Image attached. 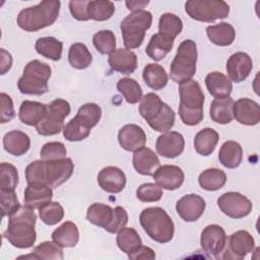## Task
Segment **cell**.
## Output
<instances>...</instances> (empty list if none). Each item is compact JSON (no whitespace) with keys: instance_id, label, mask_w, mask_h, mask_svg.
<instances>
[{"instance_id":"6da1fadb","label":"cell","mask_w":260,"mask_h":260,"mask_svg":"<svg viewBox=\"0 0 260 260\" xmlns=\"http://www.w3.org/2000/svg\"><path fill=\"white\" fill-rule=\"evenodd\" d=\"M74 164L71 158L58 160H34L25 168V180L29 183H41L57 188L73 174Z\"/></svg>"},{"instance_id":"7a4b0ae2","label":"cell","mask_w":260,"mask_h":260,"mask_svg":"<svg viewBox=\"0 0 260 260\" xmlns=\"http://www.w3.org/2000/svg\"><path fill=\"white\" fill-rule=\"evenodd\" d=\"M36 221L37 214L34 209L26 205L20 206L16 212L9 216L7 229L3 233L4 239L19 249L32 247L37 240Z\"/></svg>"},{"instance_id":"3957f363","label":"cell","mask_w":260,"mask_h":260,"mask_svg":"<svg viewBox=\"0 0 260 260\" xmlns=\"http://www.w3.org/2000/svg\"><path fill=\"white\" fill-rule=\"evenodd\" d=\"M179 115L182 122L188 126L198 125L203 120L204 93L199 83L189 79L180 83Z\"/></svg>"},{"instance_id":"277c9868","label":"cell","mask_w":260,"mask_h":260,"mask_svg":"<svg viewBox=\"0 0 260 260\" xmlns=\"http://www.w3.org/2000/svg\"><path fill=\"white\" fill-rule=\"evenodd\" d=\"M139 113L147 124L157 132H168L175 124L176 114L174 110L154 92H149L142 96Z\"/></svg>"},{"instance_id":"5b68a950","label":"cell","mask_w":260,"mask_h":260,"mask_svg":"<svg viewBox=\"0 0 260 260\" xmlns=\"http://www.w3.org/2000/svg\"><path fill=\"white\" fill-rule=\"evenodd\" d=\"M61 3L58 0H44L22 9L17 15L18 26L25 31H37L52 25L58 18Z\"/></svg>"},{"instance_id":"8992f818","label":"cell","mask_w":260,"mask_h":260,"mask_svg":"<svg viewBox=\"0 0 260 260\" xmlns=\"http://www.w3.org/2000/svg\"><path fill=\"white\" fill-rule=\"evenodd\" d=\"M139 221L146 235L157 243H169L174 237V221L161 207L144 208L139 215Z\"/></svg>"},{"instance_id":"52a82bcc","label":"cell","mask_w":260,"mask_h":260,"mask_svg":"<svg viewBox=\"0 0 260 260\" xmlns=\"http://www.w3.org/2000/svg\"><path fill=\"white\" fill-rule=\"evenodd\" d=\"M52 69L49 64L40 60L29 61L24 69L22 76L18 79L17 87L23 94L42 95L48 89V81L51 77Z\"/></svg>"},{"instance_id":"ba28073f","label":"cell","mask_w":260,"mask_h":260,"mask_svg":"<svg viewBox=\"0 0 260 260\" xmlns=\"http://www.w3.org/2000/svg\"><path fill=\"white\" fill-rule=\"evenodd\" d=\"M197 45L192 40L183 41L177 50V54L170 66L171 79L182 83L192 79L196 73Z\"/></svg>"},{"instance_id":"9c48e42d","label":"cell","mask_w":260,"mask_h":260,"mask_svg":"<svg viewBox=\"0 0 260 260\" xmlns=\"http://www.w3.org/2000/svg\"><path fill=\"white\" fill-rule=\"evenodd\" d=\"M152 14L146 10L133 11L120 24L123 43L126 49L139 48L144 40L145 31L151 26Z\"/></svg>"},{"instance_id":"30bf717a","label":"cell","mask_w":260,"mask_h":260,"mask_svg":"<svg viewBox=\"0 0 260 260\" xmlns=\"http://www.w3.org/2000/svg\"><path fill=\"white\" fill-rule=\"evenodd\" d=\"M185 10L192 19L213 22L228 17L230 6L223 0H189L185 3Z\"/></svg>"},{"instance_id":"8fae6325","label":"cell","mask_w":260,"mask_h":260,"mask_svg":"<svg viewBox=\"0 0 260 260\" xmlns=\"http://www.w3.org/2000/svg\"><path fill=\"white\" fill-rule=\"evenodd\" d=\"M48 106L46 117L37 125V132L42 136H51L64 129V119L70 114V104L62 99L52 101Z\"/></svg>"},{"instance_id":"7c38bea8","label":"cell","mask_w":260,"mask_h":260,"mask_svg":"<svg viewBox=\"0 0 260 260\" xmlns=\"http://www.w3.org/2000/svg\"><path fill=\"white\" fill-rule=\"evenodd\" d=\"M217 205L222 213L235 219L243 218L252 211V202L239 192H226L217 199Z\"/></svg>"},{"instance_id":"4fadbf2b","label":"cell","mask_w":260,"mask_h":260,"mask_svg":"<svg viewBox=\"0 0 260 260\" xmlns=\"http://www.w3.org/2000/svg\"><path fill=\"white\" fill-rule=\"evenodd\" d=\"M255 248V241L251 234L247 231L240 230L230 236L228 247L216 256L222 259H243L249 253L253 252Z\"/></svg>"},{"instance_id":"5bb4252c","label":"cell","mask_w":260,"mask_h":260,"mask_svg":"<svg viewBox=\"0 0 260 260\" xmlns=\"http://www.w3.org/2000/svg\"><path fill=\"white\" fill-rule=\"evenodd\" d=\"M228 237L224 230L218 224H209L203 229L200 237L202 250L210 256H218L226 245Z\"/></svg>"},{"instance_id":"9a60e30c","label":"cell","mask_w":260,"mask_h":260,"mask_svg":"<svg viewBox=\"0 0 260 260\" xmlns=\"http://www.w3.org/2000/svg\"><path fill=\"white\" fill-rule=\"evenodd\" d=\"M205 200L197 194H188L177 201L176 210L179 216L187 221H196L205 210Z\"/></svg>"},{"instance_id":"2e32d148","label":"cell","mask_w":260,"mask_h":260,"mask_svg":"<svg viewBox=\"0 0 260 260\" xmlns=\"http://www.w3.org/2000/svg\"><path fill=\"white\" fill-rule=\"evenodd\" d=\"M185 148V139L177 131H168L159 135L155 142L156 152L167 158H175L182 154Z\"/></svg>"},{"instance_id":"e0dca14e","label":"cell","mask_w":260,"mask_h":260,"mask_svg":"<svg viewBox=\"0 0 260 260\" xmlns=\"http://www.w3.org/2000/svg\"><path fill=\"white\" fill-rule=\"evenodd\" d=\"M225 68L230 80L239 83L250 75L253 69V62L247 53L237 52L228 59Z\"/></svg>"},{"instance_id":"ac0fdd59","label":"cell","mask_w":260,"mask_h":260,"mask_svg":"<svg viewBox=\"0 0 260 260\" xmlns=\"http://www.w3.org/2000/svg\"><path fill=\"white\" fill-rule=\"evenodd\" d=\"M118 142L127 151H136L144 147L146 135L144 130L136 124H127L118 132Z\"/></svg>"},{"instance_id":"d6986e66","label":"cell","mask_w":260,"mask_h":260,"mask_svg":"<svg viewBox=\"0 0 260 260\" xmlns=\"http://www.w3.org/2000/svg\"><path fill=\"white\" fill-rule=\"evenodd\" d=\"M155 183L162 189L176 190L184 183V172L174 165L159 166L152 175Z\"/></svg>"},{"instance_id":"ffe728a7","label":"cell","mask_w":260,"mask_h":260,"mask_svg":"<svg viewBox=\"0 0 260 260\" xmlns=\"http://www.w3.org/2000/svg\"><path fill=\"white\" fill-rule=\"evenodd\" d=\"M100 187L108 193H120L126 186V176L124 172L117 167H106L98 175Z\"/></svg>"},{"instance_id":"44dd1931","label":"cell","mask_w":260,"mask_h":260,"mask_svg":"<svg viewBox=\"0 0 260 260\" xmlns=\"http://www.w3.org/2000/svg\"><path fill=\"white\" fill-rule=\"evenodd\" d=\"M234 118L242 125H257L260 121V108L258 103L247 98L239 99L234 104Z\"/></svg>"},{"instance_id":"7402d4cb","label":"cell","mask_w":260,"mask_h":260,"mask_svg":"<svg viewBox=\"0 0 260 260\" xmlns=\"http://www.w3.org/2000/svg\"><path fill=\"white\" fill-rule=\"evenodd\" d=\"M108 62L112 70L122 74H131L137 68V56L129 49H116L109 55Z\"/></svg>"},{"instance_id":"603a6c76","label":"cell","mask_w":260,"mask_h":260,"mask_svg":"<svg viewBox=\"0 0 260 260\" xmlns=\"http://www.w3.org/2000/svg\"><path fill=\"white\" fill-rule=\"evenodd\" d=\"M52 198V188L45 184L29 183L24 190V205L30 207L31 209H40L47 203L51 202Z\"/></svg>"},{"instance_id":"cb8c5ba5","label":"cell","mask_w":260,"mask_h":260,"mask_svg":"<svg viewBox=\"0 0 260 260\" xmlns=\"http://www.w3.org/2000/svg\"><path fill=\"white\" fill-rule=\"evenodd\" d=\"M132 160L135 171L143 176H152L160 166L157 155L147 147H142L134 151Z\"/></svg>"},{"instance_id":"d4e9b609","label":"cell","mask_w":260,"mask_h":260,"mask_svg":"<svg viewBox=\"0 0 260 260\" xmlns=\"http://www.w3.org/2000/svg\"><path fill=\"white\" fill-rule=\"evenodd\" d=\"M48 106L39 102L23 101L19 107L18 118L27 126H37L47 115Z\"/></svg>"},{"instance_id":"484cf974","label":"cell","mask_w":260,"mask_h":260,"mask_svg":"<svg viewBox=\"0 0 260 260\" xmlns=\"http://www.w3.org/2000/svg\"><path fill=\"white\" fill-rule=\"evenodd\" d=\"M3 147L9 154L15 156L23 155L30 147L29 136L19 130L9 131L3 137Z\"/></svg>"},{"instance_id":"4316f807","label":"cell","mask_w":260,"mask_h":260,"mask_svg":"<svg viewBox=\"0 0 260 260\" xmlns=\"http://www.w3.org/2000/svg\"><path fill=\"white\" fill-rule=\"evenodd\" d=\"M205 85L208 92L215 99L230 96L233 89L230 78L218 71H212L206 75Z\"/></svg>"},{"instance_id":"83f0119b","label":"cell","mask_w":260,"mask_h":260,"mask_svg":"<svg viewBox=\"0 0 260 260\" xmlns=\"http://www.w3.org/2000/svg\"><path fill=\"white\" fill-rule=\"evenodd\" d=\"M234 104L235 101L231 96L214 99L209 109L211 120L221 125L231 123L234 119Z\"/></svg>"},{"instance_id":"f1b7e54d","label":"cell","mask_w":260,"mask_h":260,"mask_svg":"<svg viewBox=\"0 0 260 260\" xmlns=\"http://www.w3.org/2000/svg\"><path fill=\"white\" fill-rule=\"evenodd\" d=\"M52 240L62 248L75 247L79 241V231L72 221H65L52 233Z\"/></svg>"},{"instance_id":"f546056e","label":"cell","mask_w":260,"mask_h":260,"mask_svg":"<svg viewBox=\"0 0 260 260\" xmlns=\"http://www.w3.org/2000/svg\"><path fill=\"white\" fill-rule=\"evenodd\" d=\"M206 34L211 43L220 47L232 45L236 38L234 26L228 22H219L217 24L207 26Z\"/></svg>"},{"instance_id":"4dcf8cb0","label":"cell","mask_w":260,"mask_h":260,"mask_svg":"<svg viewBox=\"0 0 260 260\" xmlns=\"http://www.w3.org/2000/svg\"><path fill=\"white\" fill-rule=\"evenodd\" d=\"M218 159L228 169L238 168L243 159V148L241 144L234 140L225 141L219 149Z\"/></svg>"},{"instance_id":"1f68e13d","label":"cell","mask_w":260,"mask_h":260,"mask_svg":"<svg viewBox=\"0 0 260 260\" xmlns=\"http://www.w3.org/2000/svg\"><path fill=\"white\" fill-rule=\"evenodd\" d=\"M219 135L212 128H204L200 130L194 138V148L200 155H210L218 142Z\"/></svg>"},{"instance_id":"d6a6232c","label":"cell","mask_w":260,"mask_h":260,"mask_svg":"<svg viewBox=\"0 0 260 260\" xmlns=\"http://www.w3.org/2000/svg\"><path fill=\"white\" fill-rule=\"evenodd\" d=\"M174 40L169 39L159 32L154 34L145 49V53L154 61H160L173 49Z\"/></svg>"},{"instance_id":"836d02e7","label":"cell","mask_w":260,"mask_h":260,"mask_svg":"<svg viewBox=\"0 0 260 260\" xmlns=\"http://www.w3.org/2000/svg\"><path fill=\"white\" fill-rule=\"evenodd\" d=\"M142 78L145 84L154 90L162 89L168 83V74L165 68L155 63H149L144 67Z\"/></svg>"},{"instance_id":"e575fe53","label":"cell","mask_w":260,"mask_h":260,"mask_svg":"<svg viewBox=\"0 0 260 260\" xmlns=\"http://www.w3.org/2000/svg\"><path fill=\"white\" fill-rule=\"evenodd\" d=\"M114 210L110 205L104 203H93L91 204L86 211V219L104 230L110 225L113 218Z\"/></svg>"},{"instance_id":"d590c367","label":"cell","mask_w":260,"mask_h":260,"mask_svg":"<svg viewBox=\"0 0 260 260\" xmlns=\"http://www.w3.org/2000/svg\"><path fill=\"white\" fill-rule=\"evenodd\" d=\"M35 49L38 54L43 57L53 61H58L62 56L63 44L54 37H44L37 40Z\"/></svg>"},{"instance_id":"8d00e7d4","label":"cell","mask_w":260,"mask_h":260,"mask_svg":"<svg viewBox=\"0 0 260 260\" xmlns=\"http://www.w3.org/2000/svg\"><path fill=\"white\" fill-rule=\"evenodd\" d=\"M226 182V175L222 170L210 168L203 171L198 178L200 187L206 191H216L221 189Z\"/></svg>"},{"instance_id":"74e56055","label":"cell","mask_w":260,"mask_h":260,"mask_svg":"<svg viewBox=\"0 0 260 260\" xmlns=\"http://www.w3.org/2000/svg\"><path fill=\"white\" fill-rule=\"evenodd\" d=\"M68 61L73 68L82 70L91 64L92 56L84 44L74 43L69 48Z\"/></svg>"},{"instance_id":"f35d334b","label":"cell","mask_w":260,"mask_h":260,"mask_svg":"<svg viewBox=\"0 0 260 260\" xmlns=\"http://www.w3.org/2000/svg\"><path fill=\"white\" fill-rule=\"evenodd\" d=\"M116 243L118 248L127 255L134 252L142 245V241L138 233L132 228H123L117 234Z\"/></svg>"},{"instance_id":"ab89813d","label":"cell","mask_w":260,"mask_h":260,"mask_svg":"<svg viewBox=\"0 0 260 260\" xmlns=\"http://www.w3.org/2000/svg\"><path fill=\"white\" fill-rule=\"evenodd\" d=\"M19 258H32V259H45V260H62L64 258L62 247L55 242H43L34 248L30 255L21 256Z\"/></svg>"},{"instance_id":"60d3db41","label":"cell","mask_w":260,"mask_h":260,"mask_svg":"<svg viewBox=\"0 0 260 260\" xmlns=\"http://www.w3.org/2000/svg\"><path fill=\"white\" fill-rule=\"evenodd\" d=\"M102 109L98 104L87 103L78 109V112L74 119L82 126L91 129L101 120Z\"/></svg>"},{"instance_id":"b9f144b4","label":"cell","mask_w":260,"mask_h":260,"mask_svg":"<svg viewBox=\"0 0 260 260\" xmlns=\"http://www.w3.org/2000/svg\"><path fill=\"white\" fill-rule=\"evenodd\" d=\"M183 29L182 19L174 13H164L158 20V32L169 39L175 41Z\"/></svg>"},{"instance_id":"7bdbcfd3","label":"cell","mask_w":260,"mask_h":260,"mask_svg":"<svg viewBox=\"0 0 260 260\" xmlns=\"http://www.w3.org/2000/svg\"><path fill=\"white\" fill-rule=\"evenodd\" d=\"M115 12V5L108 0L88 1L87 15L89 19L96 21H105L110 19Z\"/></svg>"},{"instance_id":"ee69618b","label":"cell","mask_w":260,"mask_h":260,"mask_svg":"<svg viewBox=\"0 0 260 260\" xmlns=\"http://www.w3.org/2000/svg\"><path fill=\"white\" fill-rule=\"evenodd\" d=\"M117 89L129 104H137L143 96L140 84L130 77L121 78L117 83Z\"/></svg>"},{"instance_id":"f6af8a7d","label":"cell","mask_w":260,"mask_h":260,"mask_svg":"<svg viewBox=\"0 0 260 260\" xmlns=\"http://www.w3.org/2000/svg\"><path fill=\"white\" fill-rule=\"evenodd\" d=\"M41 220L47 225H54L64 217V209L59 202H49L39 209Z\"/></svg>"},{"instance_id":"bcb514c9","label":"cell","mask_w":260,"mask_h":260,"mask_svg":"<svg viewBox=\"0 0 260 260\" xmlns=\"http://www.w3.org/2000/svg\"><path fill=\"white\" fill-rule=\"evenodd\" d=\"M94 48L103 55L111 54L116 49V37L112 30L104 29L95 32L92 37Z\"/></svg>"},{"instance_id":"7dc6e473","label":"cell","mask_w":260,"mask_h":260,"mask_svg":"<svg viewBox=\"0 0 260 260\" xmlns=\"http://www.w3.org/2000/svg\"><path fill=\"white\" fill-rule=\"evenodd\" d=\"M18 185L17 169L9 162L0 165V187L1 190L14 191Z\"/></svg>"},{"instance_id":"c3c4849f","label":"cell","mask_w":260,"mask_h":260,"mask_svg":"<svg viewBox=\"0 0 260 260\" xmlns=\"http://www.w3.org/2000/svg\"><path fill=\"white\" fill-rule=\"evenodd\" d=\"M90 134V129L80 125L74 118L71 119L63 129V136L66 140L71 142H77L84 140Z\"/></svg>"},{"instance_id":"681fc988","label":"cell","mask_w":260,"mask_h":260,"mask_svg":"<svg viewBox=\"0 0 260 260\" xmlns=\"http://www.w3.org/2000/svg\"><path fill=\"white\" fill-rule=\"evenodd\" d=\"M136 197L141 202H156L162 197V189L156 183H144L137 188Z\"/></svg>"},{"instance_id":"f907efd6","label":"cell","mask_w":260,"mask_h":260,"mask_svg":"<svg viewBox=\"0 0 260 260\" xmlns=\"http://www.w3.org/2000/svg\"><path fill=\"white\" fill-rule=\"evenodd\" d=\"M66 147L60 141L48 142L43 145L40 156L42 160H58L66 157Z\"/></svg>"},{"instance_id":"816d5d0a","label":"cell","mask_w":260,"mask_h":260,"mask_svg":"<svg viewBox=\"0 0 260 260\" xmlns=\"http://www.w3.org/2000/svg\"><path fill=\"white\" fill-rule=\"evenodd\" d=\"M0 203L2 217L12 215L20 207L18 198L14 191L0 190Z\"/></svg>"},{"instance_id":"f5cc1de1","label":"cell","mask_w":260,"mask_h":260,"mask_svg":"<svg viewBox=\"0 0 260 260\" xmlns=\"http://www.w3.org/2000/svg\"><path fill=\"white\" fill-rule=\"evenodd\" d=\"M113 210H114V213H113L112 221L106 231L111 234H116L120 230L125 228V225L127 224L128 213L125 210V208H123L122 206H116L115 208H113Z\"/></svg>"},{"instance_id":"db71d44e","label":"cell","mask_w":260,"mask_h":260,"mask_svg":"<svg viewBox=\"0 0 260 260\" xmlns=\"http://www.w3.org/2000/svg\"><path fill=\"white\" fill-rule=\"evenodd\" d=\"M0 100H1V118L0 121L2 124L10 122L14 117H15V111L13 107V102L10 98L5 92H1L0 94Z\"/></svg>"},{"instance_id":"11a10c76","label":"cell","mask_w":260,"mask_h":260,"mask_svg":"<svg viewBox=\"0 0 260 260\" xmlns=\"http://www.w3.org/2000/svg\"><path fill=\"white\" fill-rule=\"evenodd\" d=\"M87 4L88 0H80V1H70L69 2V10L71 15L79 21L88 20L87 15Z\"/></svg>"},{"instance_id":"9f6ffc18","label":"cell","mask_w":260,"mask_h":260,"mask_svg":"<svg viewBox=\"0 0 260 260\" xmlns=\"http://www.w3.org/2000/svg\"><path fill=\"white\" fill-rule=\"evenodd\" d=\"M128 258L132 260H138V259H154L155 253L154 251L146 246H140L137 248L134 252L128 254Z\"/></svg>"},{"instance_id":"6f0895ef","label":"cell","mask_w":260,"mask_h":260,"mask_svg":"<svg viewBox=\"0 0 260 260\" xmlns=\"http://www.w3.org/2000/svg\"><path fill=\"white\" fill-rule=\"evenodd\" d=\"M0 51H1V74L4 75L11 68L12 57L10 53L5 51L4 49H1Z\"/></svg>"},{"instance_id":"680465c9","label":"cell","mask_w":260,"mask_h":260,"mask_svg":"<svg viewBox=\"0 0 260 260\" xmlns=\"http://www.w3.org/2000/svg\"><path fill=\"white\" fill-rule=\"evenodd\" d=\"M149 3V1H137V0H130V1H126L125 4L127 6V8L129 10H132V11H138V10H143L142 8L145 7L147 4Z\"/></svg>"}]
</instances>
